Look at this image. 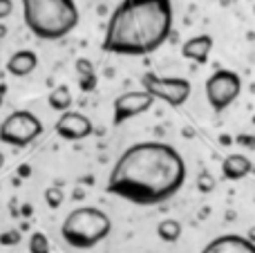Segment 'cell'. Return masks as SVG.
Wrapping results in <instances>:
<instances>
[{"instance_id": "6da1fadb", "label": "cell", "mask_w": 255, "mask_h": 253, "mask_svg": "<svg viewBox=\"0 0 255 253\" xmlns=\"http://www.w3.org/2000/svg\"><path fill=\"white\" fill-rule=\"evenodd\" d=\"M186 161L166 141H139L128 146L108 175L106 191L134 206L170 202L186 184Z\"/></svg>"}, {"instance_id": "7a4b0ae2", "label": "cell", "mask_w": 255, "mask_h": 253, "mask_svg": "<svg viewBox=\"0 0 255 253\" xmlns=\"http://www.w3.org/2000/svg\"><path fill=\"white\" fill-rule=\"evenodd\" d=\"M172 0H121L106 22L101 49L117 56H148L172 34Z\"/></svg>"}, {"instance_id": "3957f363", "label": "cell", "mask_w": 255, "mask_h": 253, "mask_svg": "<svg viewBox=\"0 0 255 253\" xmlns=\"http://www.w3.org/2000/svg\"><path fill=\"white\" fill-rule=\"evenodd\" d=\"M22 20L38 40H63L81 20L74 0H22Z\"/></svg>"}, {"instance_id": "277c9868", "label": "cell", "mask_w": 255, "mask_h": 253, "mask_svg": "<svg viewBox=\"0 0 255 253\" xmlns=\"http://www.w3.org/2000/svg\"><path fill=\"white\" fill-rule=\"evenodd\" d=\"M112 233V220L97 206H79L70 211L61 224V238L72 249H94Z\"/></svg>"}, {"instance_id": "5b68a950", "label": "cell", "mask_w": 255, "mask_h": 253, "mask_svg": "<svg viewBox=\"0 0 255 253\" xmlns=\"http://www.w3.org/2000/svg\"><path fill=\"white\" fill-rule=\"evenodd\" d=\"M43 121L31 110H13L0 124V141L13 148H27L43 134Z\"/></svg>"}, {"instance_id": "8992f818", "label": "cell", "mask_w": 255, "mask_h": 253, "mask_svg": "<svg viewBox=\"0 0 255 253\" xmlns=\"http://www.w3.org/2000/svg\"><path fill=\"white\" fill-rule=\"evenodd\" d=\"M141 85L157 101H163L170 108H181L190 99V92H193V85H190L188 79H181V76H159L154 72H145L141 76Z\"/></svg>"}, {"instance_id": "52a82bcc", "label": "cell", "mask_w": 255, "mask_h": 253, "mask_svg": "<svg viewBox=\"0 0 255 253\" xmlns=\"http://www.w3.org/2000/svg\"><path fill=\"white\" fill-rule=\"evenodd\" d=\"M208 106L215 112H224L231 103L238 101L242 92V79L233 70H215L204 83Z\"/></svg>"}, {"instance_id": "ba28073f", "label": "cell", "mask_w": 255, "mask_h": 253, "mask_svg": "<svg viewBox=\"0 0 255 253\" xmlns=\"http://www.w3.org/2000/svg\"><path fill=\"white\" fill-rule=\"evenodd\" d=\"M157 99L148 92V90H134V92H124L115 99L112 103V126H121L126 121L134 119V117L143 115V112L152 110Z\"/></svg>"}, {"instance_id": "9c48e42d", "label": "cell", "mask_w": 255, "mask_h": 253, "mask_svg": "<svg viewBox=\"0 0 255 253\" xmlns=\"http://www.w3.org/2000/svg\"><path fill=\"white\" fill-rule=\"evenodd\" d=\"M54 130H56V134L61 139H65V141H83V139H88L90 134L94 132V126L83 112L65 110V112H61V117L56 119Z\"/></svg>"}, {"instance_id": "30bf717a", "label": "cell", "mask_w": 255, "mask_h": 253, "mask_svg": "<svg viewBox=\"0 0 255 253\" xmlns=\"http://www.w3.org/2000/svg\"><path fill=\"white\" fill-rule=\"evenodd\" d=\"M199 253H255V242H251L247 236L224 233L213 238Z\"/></svg>"}, {"instance_id": "8fae6325", "label": "cell", "mask_w": 255, "mask_h": 253, "mask_svg": "<svg viewBox=\"0 0 255 253\" xmlns=\"http://www.w3.org/2000/svg\"><path fill=\"white\" fill-rule=\"evenodd\" d=\"M213 52V36L208 34H199L193 36V38H186L184 45H181V56L186 61H193V63H208V56Z\"/></svg>"}, {"instance_id": "7c38bea8", "label": "cell", "mask_w": 255, "mask_h": 253, "mask_svg": "<svg viewBox=\"0 0 255 253\" xmlns=\"http://www.w3.org/2000/svg\"><path fill=\"white\" fill-rule=\"evenodd\" d=\"M253 170V164L247 155L242 152H233L222 161V177L229 179V182H240V179L249 177Z\"/></svg>"}, {"instance_id": "4fadbf2b", "label": "cell", "mask_w": 255, "mask_h": 253, "mask_svg": "<svg viewBox=\"0 0 255 253\" xmlns=\"http://www.w3.org/2000/svg\"><path fill=\"white\" fill-rule=\"evenodd\" d=\"M7 72L11 76H29L31 72L38 67V56H36L34 49H18V52H13L11 56H9L7 61Z\"/></svg>"}, {"instance_id": "5bb4252c", "label": "cell", "mask_w": 255, "mask_h": 253, "mask_svg": "<svg viewBox=\"0 0 255 253\" xmlns=\"http://www.w3.org/2000/svg\"><path fill=\"white\" fill-rule=\"evenodd\" d=\"M74 72L76 76H79V88L81 92H94L97 90V83H99V76H97V67H94V63L90 61V58L81 56L74 61Z\"/></svg>"}, {"instance_id": "9a60e30c", "label": "cell", "mask_w": 255, "mask_h": 253, "mask_svg": "<svg viewBox=\"0 0 255 253\" xmlns=\"http://www.w3.org/2000/svg\"><path fill=\"white\" fill-rule=\"evenodd\" d=\"M72 101H74V97H72L70 88H67L65 83H63V85H56V88H54L52 92L47 94L49 108H52V110H56V112L70 110V108H72Z\"/></svg>"}, {"instance_id": "2e32d148", "label": "cell", "mask_w": 255, "mask_h": 253, "mask_svg": "<svg viewBox=\"0 0 255 253\" xmlns=\"http://www.w3.org/2000/svg\"><path fill=\"white\" fill-rule=\"evenodd\" d=\"M181 231H184V227H181V222L179 220H175V218H168V220H161V222L157 224V236H159V240H163V242H177L181 238Z\"/></svg>"}, {"instance_id": "e0dca14e", "label": "cell", "mask_w": 255, "mask_h": 253, "mask_svg": "<svg viewBox=\"0 0 255 253\" xmlns=\"http://www.w3.org/2000/svg\"><path fill=\"white\" fill-rule=\"evenodd\" d=\"M63 200H65V195H63V184H54V186H49L47 191H45V202H47L49 209H58V206L63 204Z\"/></svg>"}, {"instance_id": "ac0fdd59", "label": "cell", "mask_w": 255, "mask_h": 253, "mask_svg": "<svg viewBox=\"0 0 255 253\" xmlns=\"http://www.w3.org/2000/svg\"><path fill=\"white\" fill-rule=\"evenodd\" d=\"M29 253H49V240L43 231H34L29 238Z\"/></svg>"}, {"instance_id": "d6986e66", "label": "cell", "mask_w": 255, "mask_h": 253, "mask_svg": "<svg viewBox=\"0 0 255 253\" xmlns=\"http://www.w3.org/2000/svg\"><path fill=\"white\" fill-rule=\"evenodd\" d=\"M215 186H217V182H215V177H213L208 170H202V173L197 175V191L199 193H213L215 191Z\"/></svg>"}, {"instance_id": "ffe728a7", "label": "cell", "mask_w": 255, "mask_h": 253, "mask_svg": "<svg viewBox=\"0 0 255 253\" xmlns=\"http://www.w3.org/2000/svg\"><path fill=\"white\" fill-rule=\"evenodd\" d=\"M20 240H22V233L18 229H9V231H4L0 236V245L2 247H16V245H20Z\"/></svg>"}, {"instance_id": "44dd1931", "label": "cell", "mask_w": 255, "mask_h": 253, "mask_svg": "<svg viewBox=\"0 0 255 253\" xmlns=\"http://www.w3.org/2000/svg\"><path fill=\"white\" fill-rule=\"evenodd\" d=\"M233 141L238 143V146L247 148V150H255V137H253V134H238Z\"/></svg>"}, {"instance_id": "7402d4cb", "label": "cell", "mask_w": 255, "mask_h": 253, "mask_svg": "<svg viewBox=\"0 0 255 253\" xmlns=\"http://www.w3.org/2000/svg\"><path fill=\"white\" fill-rule=\"evenodd\" d=\"M13 13V0H0V22Z\"/></svg>"}, {"instance_id": "603a6c76", "label": "cell", "mask_w": 255, "mask_h": 253, "mask_svg": "<svg viewBox=\"0 0 255 253\" xmlns=\"http://www.w3.org/2000/svg\"><path fill=\"white\" fill-rule=\"evenodd\" d=\"M16 175H18V177H20V179H27V177H29V175H31V168H29V166H27V164H20V166H18V168H16Z\"/></svg>"}, {"instance_id": "cb8c5ba5", "label": "cell", "mask_w": 255, "mask_h": 253, "mask_svg": "<svg viewBox=\"0 0 255 253\" xmlns=\"http://www.w3.org/2000/svg\"><path fill=\"white\" fill-rule=\"evenodd\" d=\"M4 99H7V83H0V108H2Z\"/></svg>"}, {"instance_id": "d4e9b609", "label": "cell", "mask_w": 255, "mask_h": 253, "mask_svg": "<svg viewBox=\"0 0 255 253\" xmlns=\"http://www.w3.org/2000/svg\"><path fill=\"white\" fill-rule=\"evenodd\" d=\"M20 215H25V218H29V215H31V206H29V204H25V206H22V209H20Z\"/></svg>"}, {"instance_id": "484cf974", "label": "cell", "mask_w": 255, "mask_h": 253, "mask_svg": "<svg viewBox=\"0 0 255 253\" xmlns=\"http://www.w3.org/2000/svg\"><path fill=\"white\" fill-rule=\"evenodd\" d=\"M247 238H249L251 242H255V227H251V229L247 231Z\"/></svg>"}, {"instance_id": "4316f807", "label": "cell", "mask_w": 255, "mask_h": 253, "mask_svg": "<svg viewBox=\"0 0 255 253\" xmlns=\"http://www.w3.org/2000/svg\"><path fill=\"white\" fill-rule=\"evenodd\" d=\"M220 141H222V143H224V146H229V143H231V141H233V139H231V137H229V134H222V137H220Z\"/></svg>"}, {"instance_id": "83f0119b", "label": "cell", "mask_w": 255, "mask_h": 253, "mask_svg": "<svg viewBox=\"0 0 255 253\" xmlns=\"http://www.w3.org/2000/svg\"><path fill=\"white\" fill-rule=\"evenodd\" d=\"M4 36H7V27H4V25H2V22H0V40H2V38H4Z\"/></svg>"}, {"instance_id": "f1b7e54d", "label": "cell", "mask_w": 255, "mask_h": 253, "mask_svg": "<svg viewBox=\"0 0 255 253\" xmlns=\"http://www.w3.org/2000/svg\"><path fill=\"white\" fill-rule=\"evenodd\" d=\"M2 166H4V155L0 152V168H2Z\"/></svg>"}]
</instances>
